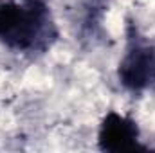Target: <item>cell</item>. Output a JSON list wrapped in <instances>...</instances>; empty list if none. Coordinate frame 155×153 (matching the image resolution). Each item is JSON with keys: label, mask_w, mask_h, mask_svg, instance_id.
Masks as SVG:
<instances>
[{"label": "cell", "mask_w": 155, "mask_h": 153, "mask_svg": "<svg viewBox=\"0 0 155 153\" xmlns=\"http://www.w3.org/2000/svg\"><path fill=\"white\" fill-rule=\"evenodd\" d=\"M60 40L51 4L0 0V43L18 54L38 58Z\"/></svg>", "instance_id": "1"}, {"label": "cell", "mask_w": 155, "mask_h": 153, "mask_svg": "<svg viewBox=\"0 0 155 153\" xmlns=\"http://www.w3.org/2000/svg\"><path fill=\"white\" fill-rule=\"evenodd\" d=\"M116 77L119 86L132 96L155 90V41L143 34L132 16H126L124 50L117 63Z\"/></svg>", "instance_id": "2"}, {"label": "cell", "mask_w": 155, "mask_h": 153, "mask_svg": "<svg viewBox=\"0 0 155 153\" xmlns=\"http://www.w3.org/2000/svg\"><path fill=\"white\" fill-rule=\"evenodd\" d=\"M97 150L103 153L150 151L141 142L139 122L128 114L108 110L97 126Z\"/></svg>", "instance_id": "3"}, {"label": "cell", "mask_w": 155, "mask_h": 153, "mask_svg": "<svg viewBox=\"0 0 155 153\" xmlns=\"http://www.w3.org/2000/svg\"><path fill=\"white\" fill-rule=\"evenodd\" d=\"M112 0H83V29L94 31L101 25L103 15Z\"/></svg>", "instance_id": "4"}, {"label": "cell", "mask_w": 155, "mask_h": 153, "mask_svg": "<svg viewBox=\"0 0 155 153\" xmlns=\"http://www.w3.org/2000/svg\"><path fill=\"white\" fill-rule=\"evenodd\" d=\"M22 2H47V4H51V0H22Z\"/></svg>", "instance_id": "5"}]
</instances>
